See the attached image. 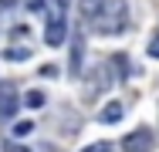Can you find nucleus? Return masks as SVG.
<instances>
[{
	"label": "nucleus",
	"instance_id": "20e7f679",
	"mask_svg": "<svg viewBox=\"0 0 159 152\" xmlns=\"http://www.w3.org/2000/svg\"><path fill=\"white\" fill-rule=\"evenodd\" d=\"M119 118H122V105H119V101L105 105V108H102V115H98V122H105V125H112V122H119Z\"/></svg>",
	"mask_w": 159,
	"mask_h": 152
},
{
	"label": "nucleus",
	"instance_id": "1a4fd4ad",
	"mask_svg": "<svg viewBox=\"0 0 159 152\" xmlns=\"http://www.w3.org/2000/svg\"><path fill=\"white\" fill-rule=\"evenodd\" d=\"M44 7H48L44 0H27V10H34V14H44Z\"/></svg>",
	"mask_w": 159,
	"mask_h": 152
},
{
	"label": "nucleus",
	"instance_id": "7ed1b4c3",
	"mask_svg": "<svg viewBox=\"0 0 159 152\" xmlns=\"http://www.w3.org/2000/svg\"><path fill=\"white\" fill-rule=\"evenodd\" d=\"M17 112V91H14V85H0V115H14Z\"/></svg>",
	"mask_w": 159,
	"mask_h": 152
},
{
	"label": "nucleus",
	"instance_id": "6e6552de",
	"mask_svg": "<svg viewBox=\"0 0 159 152\" xmlns=\"http://www.w3.org/2000/svg\"><path fill=\"white\" fill-rule=\"evenodd\" d=\"M81 152H112V145L108 142H92L88 149H81Z\"/></svg>",
	"mask_w": 159,
	"mask_h": 152
},
{
	"label": "nucleus",
	"instance_id": "39448f33",
	"mask_svg": "<svg viewBox=\"0 0 159 152\" xmlns=\"http://www.w3.org/2000/svg\"><path fill=\"white\" fill-rule=\"evenodd\" d=\"M71 74H81V37H75V51H71Z\"/></svg>",
	"mask_w": 159,
	"mask_h": 152
},
{
	"label": "nucleus",
	"instance_id": "423d86ee",
	"mask_svg": "<svg viewBox=\"0 0 159 152\" xmlns=\"http://www.w3.org/2000/svg\"><path fill=\"white\" fill-rule=\"evenodd\" d=\"M102 3H105V0H81V14H85V17L92 20L98 10H102Z\"/></svg>",
	"mask_w": 159,
	"mask_h": 152
},
{
	"label": "nucleus",
	"instance_id": "f03ea898",
	"mask_svg": "<svg viewBox=\"0 0 159 152\" xmlns=\"http://www.w3.org/2000/svg\"><path fill=\"white\" fill-rule=\"evenodd\" d=\"M152 149H156V135H152V128H146V125L132 128L125 139H122V152H152Z\"/></svg>",
	"mask_w": 159,
	"mask_h": 152
},
{
	"label": "nucleus",
	"instance_id": "ddd939ff",
	"mask_svg": "<svg viewBox=\"0 0 159 152\" xmlns=\"http://www.w3.org/2000/svg\"><path fill=\"white\" fill-rule=\"evenodd\" d=\"M0 7H3V10H10V7H14V0H0Z\"/></svg>",
	"mask_w": 159,
	"mask_h": 152
},
{
	"label": "nucleus",
	"instance_id": "f257e3e1",
	"mask_svg": "<svg viewBox=\"0 0 159 152\" xmlns=\"http://www.w3.org/2000/svg\"><path fill=\"white\" fill-rule=\"evenodd\" d=\"M125 20H129L125 0H105V3H102V10L92 17V24H95L102 34H112V30L119 34V30L125 27Z\"/></svg>",
	"mask_w": 159,
	"mask_h": 152
},
{
	"label": "nucleus",
	"instance_id": "9b49d317",
	"mask_svg": "<svg viewBox=\"0 0 159 152\" xmlns=\"http://www.w3.org/2000/svg\"><path fill=\"white\" fill-rule=\"evenodd\" d=\"M34 125L31 122H17V125H14V132H17V135H27V132H31Z\"/></svg>",
	"mask_w": 159,
	"mask_h": 152
},
{
	"label": "nucleus",
	"instance_id": "f8f14e48",
	"mask_svg": "<svg viewBox=\"0 0 159 152\" xmlns=\"http://www.w3.org/2000/svg\"><path fill=\"white\" fill-rule=\"evenodd\" d=\"M149 58H159V34L149 41Z\"/></svg>",
	"mask_w": 159,
	"mask_h": 152
},
{
	"label": "nucleus",
	"instance_id": "9d476101",
	"mask_svg": "<svg viewBox=\"0 0 159 152\" xmlns=\"http://www.w3.org/2000/svg\"><path fill=\"white\" fill-rule=\"evenodd\" d=\"M7 58H10V61H24L27 51H24V47H14V51H7Z\"/></svg>",
	"mask_w": 159,
	"mask_h": 152
},
{
	"label": "nucleus",
	"instance_id": "0eeeda50",
	"mask_svg": "<svg viewBox=\"0 0 159 152\" xmlns=\"http://www.w3.org/2000/svg\"><path fill=\"white\" fill-rule=\"evenodd\" d=\"M24 101H27V108H41V105H44V91H27Z\"/></svg>",
	"mask_w": 159,
	"mask_h": 152
},
{
	"label": "nucleus",
	"instance_id": "4468645a",
	"mask_svg": "<svg viewBox=\"0 0 159 152\" xmlns=\"http://www.w3.org/2000/svg\"><path fill=\"white\" fill-rule=\"evenodd\" d=\"M10 152H27V149H10Z\"/></svg>",
	"mask_w": 159,
	"mask_h": 152
}]
</instances>
